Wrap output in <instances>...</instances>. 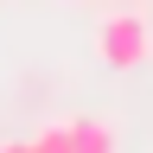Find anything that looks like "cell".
<instances>
[{
    "mask_svg": "<svg viewBox=\"0 0 153 153\" xmlns=\"http://www.w3.org/2000/svg\"><path fill=\"white\" fill-rule=\"evenodd\" d=\"M89 45H96V57L108 70H140L153 57V19H147V7H108L96 19Z\"/></svg>",
    "mask_w": 153,
    "mask_h": 153,
    "instance_id": "cell-1",
    "label": "cell"
},
{
    "mask_svg": "<svg viewBox=\"0 0 153 153\" xmlns=\"http://www.w3.org/2000/svg\"><path fill=\"white\" fill-rule=\"evenodd\" d=\"M76 134V153H121V140H115V128L108 121H96V115H83V121H70Z\"/></svg>",
    "mask_w": 153,
    "mask_h": 153,
    "instance_id": "cell-2",
    "label": "cell"
},
{
    "mask_svg": "<svg viewBox=\"0 0 153 153\" xmlns=\"http://www.w3.org/2000/svg\"><path fill=\"white\" fill-rule=\"evenodd\" d=\"M32 153H76V134H70V121H45L32 134Z\"/></svg>",
    "mask_w": 153,
    "mask_h": 153,
    "instance_id": "cell-3",
    "label": "cell"
},
{
    "mask_svg": "<svg viewBox=\"0 0 153 153\" xmlns=\"http://www.w3.org/2000/svg\"><path fill=\"white\" fill-rule=\"evenodd\" d=\"M0 153H32V140H0Z\"/></svg>",
    "mask_w": 153,
    "mask_h": 153,
    "instance_id": "cell-4",
    "label": "cell"
},
{
    "mask_svg": "<svg viewBox=\"0 0 153 153\" xmlns=\"http://www.w3.org/2000/svg\"><path fill=\"white\" fill-rule=\"evenodd\" d=\"M115 7H147V0H115Z\"/></svg>",
    "mask_w": 153,
    "mask_h": 153,
    "instance_id": "cell-5",
    "label": "cell"
}]
</instances>
